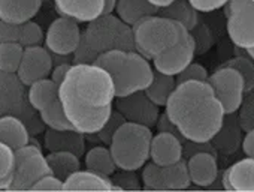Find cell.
<instances>
[{"mask_svg": "<svg viewBox=\"0 0 254 192\" xmlns=\"http://www.w3.org/2000/svg\"><path fill=\"white\" fill-rule=\"evenodd\" d=\"M165 114L183 140L211 143L224 125V108L208 81L177 84L165 105Z\"/></svg>", "mask_w": 254, "mask_h": 192, "instance_id": "obj_2", "label": "cell"}, {"mask_svg": "<svg viewBox=\"0 0 254 192\" xmlns=\"http://www.w3.org/2000/svg\"><path fill=\"white\" fill-rule=\"evenodd\" d=\"M32 191H64V180L59 179L53 173H48L33 185Z\"/></svg>", "mask_w": 254, "mask_h": 192, "instance_id": "obj_38", "label": "cell"}, {"mask_svg": "<svg viewBox=\"0 0 254 192\" xmlns=\"http://www.w3.org/2000/svg\"><path fill=\"white\" fill-rule=\"evenodd\" d=\"M133 29L135 50L153 60L174 47L181 33V24L165 15H148L138 21Z\"/></svg>", "mask_w": 254, "mask_h": 192, "instance_id": "obj_4", "label": "cell"}, {"mask_svg": "<svg viewBox=\"0 0 254 192\" xmlns=\"http://www.w3.org/2000/svg\"><path fill=\"white\" fill-rule=\"evenodd\" d=\"M245 51H247V56L254 62V47H253V48H248V50H245Z\"/></svg>", "mask_w": 254, "mask_h": 192, "instance_id": "obj_47", "label": "cell"}, {"mask_svg": "<svg viewBox=\"0 0 254 192\" xmlns=\"http://www.w3.org/2000/svg\"><path fill=\"white\" fill-rule=\"evenodd\" d=\"M45 2H47V0H45Z\"/></svg>", "mask_w": 254, "mask_h": 192, "instance_id": "obj_49", "label": "cell"}, {"mask_svg": "<svg viewBox=\"0 0 254 192\" xmlns=\"http://www.w3.org/2000/svg\"><path fill=\"white\" fill-rule=\"evenodd\" d=\"M112 66L109 68V74L114 78L117 98L127 96L136 92H144L154 78V66L150 59L133 51H123Z\"/></svg>", "mask_w": 254, "mask_h": 192, "instance_id": "obj_6", "label": "cell"}, {"mask_svg": "<svg viewBox=\"0 0 254 192\" xmlns=\"http://www.w3.org/2000/svg\"><path fill=\"white\" fill-rule=\"evenodd\" d=\"M15 170V150L0 141V191H9Z\"/></svg>", "mask_w": 254, "mask_h": 192, "instance_id": "obj_32", "label": "cell"}, {"mask_svg": "<svg viewBox=\"0 0 254 192\" xmlns=\"http://www.w3.org/2000/svg\"><path fill=\"white\" fill-rule=\"evenodd\" d=\"M117 2H118V0H105V9H103V14H112V12H115Z\"/></svg>", "mask_w": 254, "mask_h": 192, "instance_id": "obj_46", "label": "cell"}, {"mask_svg": "<svg viewBox=\"0 0 254 192\" xmlns=\"http://www.w3.org/2000/svg\"><path fill=\"white\" fill-rule=\"evenodd\" d=\"M184 156V144L177 131H159L153 135L150 159L162 167L175 164Z\"/></svg>", "mask_w": 254, "mask_h": 192, "instance_id": "obj_15", "label": "cell"}, {"mask_svg": "<svg viewBox=\"0 0 254 192\" xmlns=\"http://www.w3.org/2000/svg\"><path fill=\"white\" fill-rule=\"evenodd\" d=\"M163 170H165L168 191H181V189H187L191 185L189 167L184 159H181L175 164L166 165V167H163Z\"/></svg>", "mask_w": 254, "mask_h": 192, "instance_id": "obj_29", "label": "cell"}, {"mask_svg": "<svg viewBox=\"0 0 254 192\" xmlns=\"http://www.w3.org/2000/svg\"><path fill=\"white\" fill-rule=\"evenodd\" d=\"M84 162H85V168L96 171V173H100V174H105V176H109V177H112L114 173L118 170L109 146L108 147L106 146L91 147L85 153Z\"/></svg>", "mask_w": 254, "mask_h": 192, "instance_id": "obj_25", "label": "cell"}, {"mask_svg": "<svg viewBox=\"0 0 254 192\" xmlns=\"http://www.w3.org/2000/svg\"><path fill=\"white\" fill-rule=\"evenodd\" d=\"M45 0H0V20L11 24L32 21Z\"/></svg>", "mask_w": 254, "mask_h": 192, "instance_id": "obj_19", "label": "cell"}, {"mask_svg": "<svg viewBox=\"0 0 254 192\" xmlns=\"http://www.w3.org/2000/svg\"><path fill=\"white\" fill-rule=\"evenodd\" d=\"M208 83L221 102L226 116L236 113L242 107L247 92L245 81L235 68L223 65L208 77Z\"/></svg>", "mask_w": 254, "mask_h": 192, "instance_id": "obj_8", "label": "cell"}, {"mask_svg": "<svg viewBox=\"0 0 254 192\" xmlns=\"http://www.w3.org/2000/svg\"><path fill=\"white\" fill-rule=\"evenodd\" d=\"M223 188L227 191L254 192V158H244L230 165L221 176Z\"/></svg>", "mask_w": 254, "mask_h": 192, "instance_id": "obj_18", "label": "cell"}, {"mask_svg": "<svg viewBox=\"0 0 254 192\" xmlns=\"http://www.w3.org/2000/svg\"><path fill=\"white\" fill-rule=\"evenodd\" d=\"M160 11L162 15L180 23L187 30H193L199 24V12L190 5L189 0H175L172 5Z\"/></svg>", "mask_w": 254, "mask_h": 192, "instance_id": "obj_28", "label": "cell"}, {"mask_svg": "<svg viewBox=\"0 0 254 192\" xmlns=\"http://www.w3.org/2000/svg\"><path fill=\"white\" fill-rule=\"evenodd\" d=\"M117 98L111 74L96 63L70 65L59 87V99L72 128L96 135L108 123Z\"/></svg>", "mask_w": 254, "mask_h": 192, "instance_id": "obj_1", "label": "cell"}, {"mask_svg": "<svg viewBox=\"0 0 254 192\" xmlns=\"http://www.w3.org/2000/svg\"><path fill=\"white\" fill-rule=\"evenodd\" d=\"M57 12L78 23H90L100 17L105 0H53Z\"/></svg>", "mask_w": 254, "mask_h": 192, "instance_id": "obj_17", "label": "cell"}, {"mask_svg": "<svg viewBox=\"0 0 254 192\" xmlns=\"http://www.w3.org/2000/svg\"><path fill=\"white\" fill-rule=\"evenodd\" d=\"M79 158L81 156H78L76 153L66 152V150L50 152L47 155V161H48L51 173L62 180H66L72 173L81 168Z\"/></svg>", "mask_w": 254, "mask_h": 192, "instance_id": "obj_26", "label": "cell"}, {"mask_svg": "<svg viewBox=\"0 0 254 192\" xmlns=\"http://www.w3.org/2000/svg\"><path fill=\"white\" fill-rule=\"evenodd\" d=\"M39 117L44 123V126H47L48 129H56V131H67V129H73L70 122L66 117L64 108L60 102V99L54 101L51 105H48L47 108H44L42 111H39Z\"/></svg>", "mask_w": 254, "mask_h": 192, "instance_id": "obj_30", "label": "cell"}, {"mask_svg": "<svg viewBox=\"0 0 254 192\" xmlns=\"http://www.w3.org/2000/svg\"><path fill=\"white\" fill-rule=\"evenodd\" d=\"M196 56V42L190 30L181 26V33L178 42L153 59V66L157 72L177 77L186 66H189Z\"/></svg>", "mask_w": 254, "mask_h": 192, "instance_id": "obj_12", "label": "cell"}, {"mask_svg": "<svg viewBox=\"0 0 254 192\" xmlns=\"http://www.w3.org/2000/svg\"><path fill=\"white\" fill-rule=\"evenodd\" d=\"M227 6V33L242 50L254 47V3L251 0H230Z\"/></svg>", "mask_w": 254, "mask_h": 192, "instance_id": "obj_9", "label": "cell"}, {"mask_svg": "<svg viewBox=\"0 0 254 192\" xmlns=\"http://www.w3.org/2000/svg\"><path fill=\"white\" fill-rule=\"evenodd\" d=\"M193 38H194V42H196V53H205L208 50V47L212 44V38H211V33L208 32L206 27L203 26H196L193 30H190Z\"/></svg>", "mask_w": 254, "mask_h": 192, "instance_id": "obj_40", "label": "cell"}, {"mask_svg": "<svg viewBox=\"0 0 254 192\" xmlns=\"http://www.w3.org/2000/svg\"><path fill=\"white\" fill-rule=\"evenodd\" d=\"M72 56H73V63H94L96 59L99 57V53L94 51L87 44V41L82 38L79 45H78V48L75 50V53Z\"/></svg>", "mask_w": 254, "mask_h": 192, "instance_id": "obj_39", "label": "cell"}, {"mask_svg": "<svg viewBox=\"0 0 254 192\" xmlns=\"http://www.w3.org/2000/svg\"><path fill=\"white\" fill-rule=\"evenodd\" d=\"M51 173L47 155L32 141L15 150V170L9 191H32L33 185Z\"/></svg>", "mask_w": 254, "mask_h": 192, "instance_id": "obj_7", "label": "cell"}, {"mask_svg": "<svg viewBox=\"0 0 254 192\" xmlns=\"http://www.w3.org/2000/svg\"><path fill=\"white\" fill-rule=\"evenodd\" d=\"M157 12L159 9L154 8L148 0H118L115 6V14L129 26H135L142 18Z\"/></svg>", "mask_w": 254, "mask_h": 192, "instance_id": "obj_24", "label": "cell"}, {"mask_svg": "<svg viewBox=\"0 0 254 192\" xmlns=\"http://www.w3.org/2000/svg\"><path fill=\"white\" fill-rule=\"evenodd\" d=\"M20 39V24H11L0 20V44L18 42Z\"/></svg>", "mask_w": 254, "mask_h": 192, "instance_id": "obj_41", "label": "cell"}, {"mask_svg": "<svg viewBox=\"0 0 254 192\" xmlns=\"http://www.w3.org/2000/svg\"><path fill=\"white\" fill-rule=\"evenodd\" d=\"M126 122V119L115 110V111H112V114H111V117H109V120H108V123L105 125V128L100 131V132H97L96 135H99L100 137V140L105 143V144H108L109 146V143H111V138H112V135H114V132L118 129V126L121 125V123H124Z\"/></svg>", "mask_w": 254, "mask_h": 192, "instance_id": "obj_37", "label": "cell"}, {"mask_svg": "<svg viewBox=\"0 0 254 192\" xmlns=\"http://www.w3.org/2000/svg\"><path fill=\"white\" fill-rule=\"evenodd\" d=\"M45 39L42 27L36 21H27L24 24H20V39L18 42L26 48V47H33V45H41V42Z\"/></svg>", "mask_w": 254, "mask_h": 192, "instance_id": "obj_34", "label": "cell"}, {"mask_svg": "<svg viewBox=\"0 0 254 192\" xmlns=\"http://www.w3.org/2000/svg\"><path fill=\"white\" fill-rule=\"evenodd\" d=\"M112 177L85 170H76L64 180V191H114Z\"/></svg>", "mask_w": 254, "mask_h": 192, "instance_id": "obj_21", "label": "cell"}, {"mask_svg": "<svg viewBox=\"0 0 254 192\" xmlns=\"http://www.w3.org/2000/svg\"><path fill=\"white\" fill-rule=\"evenodd\" d=\"M148 2L154 6V8H157L159 11L160 9H165V8H168L169 5H172L175 0H148Z\"/></svg>", "mask_w": 254, "mask_h": 192, "instance_id": "obj_45", "label": "cell"}, {"mask_svg": "<svg viewBox=\"0 0 254 192\" xmlns=\"http://www.w3.org/2000/svg\"><path fill=\"white\" fill-rule=\"evenodd\" d=\"M23 53L24 47L20 42L0 44V71L17 74L23 59Z\"/></svg>", "mask_w": 254, "mask_h": 192, "instance_id": "obj_31", "label": "cell"}, {"mask_svg": "<svg viewBox=\"0 0 254 192\" xmlns=\"http://www.w3.org/2000/svg\"><path fill=\"white\" fill-rule=\"evenodd\" d=\"M224 65L235 68L242 75V78L245 81V90L247 92H251L254 89V62L250 57L238 56V57L230 59Z\"/></svg>", "mask_w": 254, "mask_h": 192, "instance_id": "obj_35", "label": "cell"}, {"mask_svg": "<svg viewBox=\"0 0 254 192\" xmlns=\"http://www.w3.org/2000/svg\"><path fill=\"white\" fill-rule=\"evenodd\" d=\"M208 77L209 74L205 66H202L200 63L191 62L175 77V80H177V84H180L184 81H208Z\"/></svg>", "mask_w": 254, "mask_h": 192, "instance_id": "obj_36", "label": "cell"}, {"mask_svg": "<svg viewBox=\"0 0 254 192\" xmlns=\"http://www.w3.org/2000/svg\"><path fill=\"white\" fill-rule=\"evenodd\" d=\"M175 87H177V80L174 75H166V74L156 71L151 84L144 92L156 105H159L160 108H165Z\"/></svg>", "mask_w": 254, "mask_h": 192, "instance_id": "obj_27", "label": "cell"}, {"mask_svg": "<svg viewBox=\"0 0 254 192\" xmlns=\"http://www.w3.org/2000/svg\"><path fill=\"white\" fill-rule=\"evenodd\" d=\"M251 2H253V3H254V0H251Z\"/></svg>", "mask_w": 254, "mask_h": 192, "instance_id": "obj_48", "label": "cell"}, {"mask_svg": "<svg viewBox=\"0 0 254 192\" xmlns=\"http://www.w3.org/2000/svg\"><path fill=\"white\" fill-rule=\"evenodd\" d=\"M141 182L144 189H153V191H168L166 179H165V170L162 165L156 162H147L142 167Z\"/></svg>", "mask_w": 254, "mask_h": 192, "instance_id": "obj_33", "label": "cell"}, {"mask_svg": "<svg viewBox=\"0 0 254 192\" xmlns=\"http://www.w3.org/2000/svg\"><path fill=\"white\" fill-rule=\"evenodd\" d=\"M191 183L200 188L211 186L218 177V164L214 149H200L190 155L187 161Z\"/></svg>", "mask_w": 254, "mask_h": 192, "instance_id": "obj_16", "label": "cell"}, {"mask_svg": "<svg viewBox=\"0 0 254 192\" xmlns=\"http://www.w3.org/2000/svg\"><path fill=\"white\" fill-rule=\"evenodd\" d=\"M82 38L99 54L111 50H135L132 26L123 21L115 12L102 14L96 20L87 23V27L82 30Z\"/></svg>", "mask_w": 254, "mask_h": 192, "instance_id": "obj_5", "label": "cell"}, {"mask_svg": "<svg viewBox=\"0 0 254 192\" xmlns=\"http://www.w3.org/2000/svg\"><path fill=\"white\" fill-rule=\"evenodd\" d=\"M114 108L126 119V122L145 125L151 129L157 126V122L162 116L160 107L148 98L145 92H136L115 98Z\"/></svg>", "mask_w": 254, "mask_h": 192, "instance_id": "obj_11", "label": "cell"}, {"mask_svg": "<svg viewBox=\"0 0 254 192\" xmlns=\"http://www.w3.org/2000/svg\"><path fill=\"white\" fill-rule=\"evenodd\" d=\"M197 12H212L226 6L230 0H189Z\"/></svg>", "mask_w": 254, "mask_h": 192, "instance_id": "obj_42", "label": "cell"}, {"mask_svg": "<svg viewBox=\"0 0 254 192\" xmlns=\"http://www.w3.org/2000/svg\"><path fill=\"white\" fill-rule=\"evenodd\" d=\"M82 39L79 23L60 15L53 20L45 33V47L53 56H72Z\"/></svg>", "mask_w": 254, "mask_h": 192, "instance_id": "obj_10", "label": "cell"}, {"mask_svg": "<svg viewBox=\"0 0 254 192\" xmlns=\"http://www.w3.org/2000/svg\"><path fill=\"white\" fill-rule=\"evenodd\" d=\"M151 128L133 122H124L114 132L109 149L118 170L138 171L150 159Z\"/></svg>", "mask_w": 254, "mask_h": 192, "instance_id": "obj_3", "label": "cell"}, {"mask_svg": "<svg viewBox=\"0 0 254 192\" xmlns=\"http://www.w3.org/2000/svg\"><path fill=\"white\" fill-rule=\"evenodd\" d=\"M59 99V84L50 77L38 80L27 87V101L39 113Z\"/></svg>", "mask_w": 254, "mask_h": 192, "instance_id": "obj_23", "label": "cell"}, {"mask_svg": "<svg viewBox=\"0 0 254 192\" xmlns=\"http://www.w3.org/2000/svg\"><path fill=\"white\" fill-rule=\"evenodd\" d=\"M53 66H54L53 54L48 51L47 47L42 45L26 47L17 75L29 87L32 83L38 80L48 78L53 71Z\"/></svg>", "mask_w": 254, "mask_h": 192, "instance_id": "obj_14", "label": "cell"}, {"mask_svg": "<svg viewBox=\"0 0 254 192\" xmlns=\"http://www.w3.org/2000/svg\"><path fill=\"white\" fill-rule=\"evenodd\" d=\"M27 86L15 72L0 71V116L20 114L27 107Z\"/></svg>", "mask_w": 254, "mask_h": 192, "instance_id": "obj_13", "label": "cell"}, {"mask_svg": "<svg viewBox=\"0 0 254 192\" xmlns=\"http://www.w3.org/2000/svg\"><path fill=\"white\" fill-rule=\"evenodd\" d=\"M69 68H70V63H67V62L54 63L53 71H51V74H50V78H51L56 84H59V87H60V84H62V81L64 80V77H66Z\"/></svg>", "mask_w": 254, "mask_h": 192, "instance_id": "obj_43", "label": "cell"}, {"mask_svg": "<svg viewBox=\"0 0 254 192\" xmlns=\"http://www.w3.org/2000/svg\"><path fill=\"white\" fill-rule=\"evenodd\" d=\"M242 150L245 156L254 158V128H250L242 138Z\"/></svg>", "mask_w": 254, "mask_h": 192, "instance_id": "obj_44", "label": "cell"}, {"mask_svg": "<svg viewBox=\"0 0 254 192\" xmlns=\"http://www.w3.org/2000/svg\"><path fill=\"white\" fill-rule=\"evenodd\" d=\"M44 147L48 152L66 150V152H73L78 156H82L85 150V135L75 129H67V131L47 129L44 135Z\"/></svg>", "mask_w": 254, "mask_h": 192, "instance_id": "obj_20", "label": "cell"}, {"mask_svg": "<svg viewBox=\"0 0 254 192\" xmlns=\"http://www.w3.org/2000/svg\"><path fill=\"white\" fill-rule=\"evenodd\" d=\"M0 141L17 150L30 143V131L23 119L15 114L0 116Z\"/></svg>", "mask_w": 254, "mask_h": 192, "instance_id": "obj_22", "label": "cell"}]
</instances>
